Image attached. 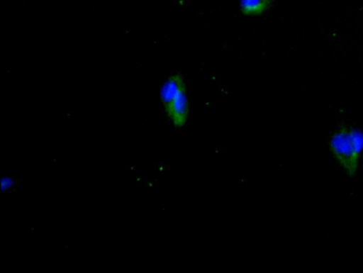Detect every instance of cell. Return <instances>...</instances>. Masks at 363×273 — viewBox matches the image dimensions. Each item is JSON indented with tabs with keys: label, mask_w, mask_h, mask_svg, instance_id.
<instances>
[{
	"label": "cell",
	"mask_w": 363,
	"mask_h": 273,
	"mask_svg": "<svg viewBox=\"0 0 363 273\" xmlns=\"http://www.w3.org/2000/svg\"><path fill=\"white\" fill-rule=\"evenodd\" d=\"M329 150L341 171L354 177L363 156V133L358 128L342 126L332 134Z\"/></svg>",
	"instance_id": "cell-1"
},
{
	"label": "cell",
	"mask_w": 363,
	"mask_h": 273,
	"mask_svg": "<svg viewBox=\"0 0 363 273\" xmlns=\"http://www.w3.org/2000/svg\"><path fill=\"white\" fill-rule=\"evenodd\" d=\"M161 100L164 111L174 126L181 128L187 121L189 108L186 84L178 72L171 74L161 90Z\"/></svg>",
	"instance_id": "cell-2"
},
{
	"label": "cell",
	"mask_w": 363,
	"mask_h": 273,
	"mask_svg": "<svg viewBox=\"0 0 363 273\" xmlns=\"http://www.w3.org/2000/svg\"><path fill=\"white\" fill-rule=\"evenodd\" d=\"M272 0H240V11L245 16H259L267 11Z\"/></svg>",
	"instance_id": "cell-3"
},
{
	"label": "cell",
	"mask_w": 363,
	"mask_h": 273,
	"mask_svg": "<svg viewBox=\"0 0 363 273\" xmlns=\"http://www.w3.org/2000/svg\"><path fill=\"white\" fill-rule=\"evenodd\" d=\"M13 181L11 179L6 177L1 179V187L2 189H7L12 186Z\"/></svg>",
	"instance_id": "cell-4"
}]
</instances>
